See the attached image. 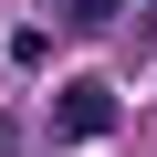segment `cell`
<instances>
[{
	"instance_id": "obj_1",
	"label": "cell",
	"mask_w": 157,
	"mask_h": 157,
	"mask_svg": "<svg viewBox=\"0 0 157 157\" xmlns=\"http://www.w3.org/2000/svg\"><path fill=\"white\" fill-rule=\"evenodd\" d=\"M115 126H126V94L105 84V73L52 84V136H84V147H94V136H115Z\"/></svg>"
},
{
	"instance_id": "obj_2",
	"label": "cell",
	"mask_w": 157,
	"mask_h": 157,
	"mask_svg": "<svg viewBox=\"0 0 157 157\" xmlns=\"http://www.w3.org/2000/svg\"><path fill=\"white\" fill-rule=\"evenodd\" d=\"M52 11H63V21H73V32H105V21H115V11H126V0H52Z\"/></svg>"
}]
</instances>
